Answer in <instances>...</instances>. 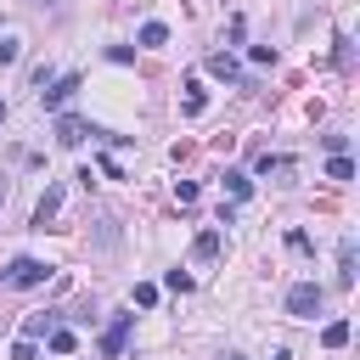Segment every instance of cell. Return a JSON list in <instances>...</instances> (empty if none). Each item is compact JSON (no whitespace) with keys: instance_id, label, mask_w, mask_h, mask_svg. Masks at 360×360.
<instances>
[{"instance_id":"8fae6325","label":"cell","mask_w":360,"mask_h":360,"mask_svg":"<svg viewBox=\"0 0 360 360\" xmlns=\"http://www.w3.org/2000/svg\"><path fill=\"white\" fill-rule=\"evenodd\" d=\"M225 191H231V197H248V191H253V180H248L242 169H225Z\"/></svg>"},{"instance_id":"44dd1931","label":"cell","mask_w":360,"mask_h":360,"mask_svg":"<svg viewBox=\"0 0 360 360\" xmlns=\"http://www.w3.org/2000/svg\"><path fill=\"white\" fill-rule=\"evenodd\" d=\"M45 326H51V315H28V326H22V338H39Z\"/></svg>"},{"instance_id":"9c48e42d","label":"cell","mask_w":360,"mask_h":360,"mask_svg":"<svg viewBox=\"0 0 360 360\" xmlns=\"http://www.w3.org/2000/svg\"><path fill=\"white\" fill-rule=\"evenodd\" d=\"M338 287H354V242L338 248Z\"/></svg>"},{"instance_id":"4fadbf2b","label":"cell","mask_w":360,"mask_h":360,"mask_svg":"<svg viewBox=\"0 0 360 360\" xmlns=\"http://www.w3.org/2000/svg\"><path fill=\"white\" fill-rule=\"evenodd\" d=\"M17 56H22V39H17V34H6V39H0V68H11Z\"/></svg>"},{"instance_id":"d4e9b609","label":"cell","mask_w":360,"mask_h":360,"mask_svg":"<svg viewBox=\"0 0 360 360\" xmlns=\"http://www.w3.org/2000/svg\"><path fill=\"white\" fill-rule=\"evenodd\" d=\"M0 118H6V101H0Z\"/></svg>"},{"instance_id":"ac0fdd59","label":"cell","mask_w":360,"mask_h":360,"mask_svg":"<svg viewBox=\"0 0 360 360\" xmlns=\"http://www.w3.org/2000/svg\"><path fill=\"white\" fill-rule=\"evenodd\" d=\"M259 174H287V158H259Z\"/></svg>"},{"instance_id":"2e32d148","label":"cell","mask_w":360,"mask_h":360,"mask_svg":"<svg viewBox=\"0 0 360 360\" xmlns=\"http://www.w3.org/2000/svg\"><path fill=\"white\" fill-rule=\"evenodd\" d=\"M186 90H191V96H186V112H191V118H197V112H202V107H208V96H202V90H197V84H186Z\"/></svg>"},{"instance_id":"ba28073f","label":"cell","mask_w":360,"mask_h":360,"mask_svg":"<svg viewBox=\"0 0 360 360\" xmlns=\"http://www.w3.org/2000/svg\"><path fill=\"white\" fill-rule=\"evenodd\" d=\"M191 259H197V264L219 259V231H197V242H191Z\"/></svg>"},{"instance_id":"6da1fadb","label":"cell","mask_w":360,"mask_h":360,"mask_svg":"<svg viewBox=\"0 0 360 360\" xmlns=\"http://www.w3.org/2000/svg\"><path fill=\"white\" fill-rule=\"evenodd\" d=\"M45 276H51V264H45V259H28V253H22V259H11V264L0 270V281H6V287H39Z\"/></svg>"},{"instance_id":"9a60e30c","label":"cell","mask_w":360,"mask_h":360,"mask_svg":"<svg viewBox=\"0 0 360 360\" xmlns=\"http://www.w3.org/2000/svg\"><path fill=\"white\" fill-rule=\"evenodd\" d=\"M11 360H39V349H34V338H17V343H11Z\"/></svg>"},{"instance_id":"d6986e66","label":"cell","mask_w":360,"mask_h":360,"mask_svg":"<svg viewBox=\"0 0 360 360\" xmlns=\"http://www.w3.org/2000/svg\"><path fill=\"white\" fill-rule=\"evenodd\" d=\"M174 197H180V208H191V202H197V186H191V180H180V186H174Z\"/></svg>"},{"instance_id":"7a4b0ae2","label":"cell","mask_w":360,"mask_h":360,"mask_svg":"<svg viewBox=\"0 0 360 360\" xmlns=\"http://www.w3.org/2000/svg\"><path fill=\"white\" fill-rule=\"evenodd\" d=\"M321 304H326V292H321L315 281H298V287L287 292V315H298V321H315Z\"/></svg>"},{"instance_id":"277c9868","label":"cell","mask_w":360,"mask_h":360,"mask_svg":"<svg viewBox=\"0 0 360 360\" xmlns=\"http://www.w3.org/2000/svg\"><path fill=\"white\" fill-rule=\"evenodd\" d=\"M129 326H135V315H112V321H107V332H101V354H124Z\"/></svg>"},{"instance_id":"7c38bea8","label":"cell","mask_w":360,"mask_h":360,"mask_svg":"<svg viewBox=\"0 0 360 360\" xmlns=\"http://www.w3.org/2000/svg\"><path fill=\"white\" fill-rule=\"evenodd\" d=\"M326 174H332V180H354V163H349L343 152H332V163H326Z\"/></svg>"},{"instance_id":"3957f363","label":"cell","mask_w":360,"mask_h":360,"mask_svg":"<svg viewBox=\"0 0 360 360\" xmlns=\"http://www.w3.org/2000/svg\"><path fill=\"white\" fill-rule=\"evenodd\" d=\"M73 90H79V73H62V79H51V84L39 90V107H45V112H56V107H68V101H73Z\"/></svg>"},{"instance_id":"ffe728a7","label":"cell","mask_w":360,"mask_h":360,"mask_svg":"<svg viewBox=\"0 0 360 360\" xmlns=\"http://www.w3.org/2000/svg\"><path fill=\"white\" fill-rule=\"evenodd\" d=\"M163 281H169V287H174V292H191V276H186V270H169V276H163Z\"/></svg>"},{"instance_id":"5b68a950","label":"cell","mask_w":360,"mask_h":360,"mask_svg":"<svg viewBox=\"0 0 360 360\" xmlns=\"http://www.w3.org/2000/svg\"><path fill=\"white\" fill-rule=\"evenodd\" d=\"M84 135H101V129H90V124H84V118H73V112H62V118H56V141H62V146H84Z\"/></svg>"},{"instance_id":"8992f818","label":"cell","mask_w":360,"mask_h":360,"mask_svg":"<svg viewBox=\"0 0 360 360\" xmlns=\"http://www.w3.org/2000/svg\"><path fill=\"white\" fill-rule=\"evenodd\" d=\"M56 208H62V186H45V197H39V208H34V231H45V225L56 219Z\"/></svg>"},{"instance_id":"5bb4252c","label":"cell","mask_w":360,"mask_h":360,"mask_svg":"<svg viewBox=\"0 0 360 360\" xmlns=\"http://www.w3.org/2000/svg\"><path fill=\"white\" fill-rule=\"evenodd\" d=\"M163 39H169L163 22H146V28H141V45H163Z\"/></svg>"},{"instance_id":"603a6c76","label":"cell","mask_w":360,"mask_h":360,"mask_svg":"<svg viewBox=\"0 0 360 360\" xmlns=\"http://www.w3.org/2000/svg\"><path fill=\"white\" fill-rule=\"evenodd\" d=\"M225 360H248V354H225Z\"/></svg>"},{"instance_id":"7402d4cb","label":"cell","mask_w":360,"mask_h":360,"mask_svg":"<svg viewBox=\"0 0 360 360\" xmlns=\"http://www.w3.org/2000/svg\"><path fill=\"white\" fill-rule=\"evenodd\" d=\"M6 197H11V180H6V174H0V208H6Z\"/></svg>"},{"instance_id":"30bf717a","label":"cell","mask_w":360,"mask_h":360,"mask_svg":"<svg viewBox=\"0 0 360 360\" xmlns=\"http://www.w3.org/2000/svg\"><path fill=\"white\" fill-rule=\"evenodd\" d=\"M321 343H326V349H343V343H349V321H326Z\"/></svg>"},{"instance_id":"cb8c5ba5","label":"cell","mask_w":360,"mask_h":360,"mask_svg":"<svg viewBox=\"0 0 360 360\" xmlns=\"http://www.w3.org/2000/svg\"><path fill=\"white\" fill-rule=\"evenodd\" d=\"M39 6H62V0H39Z\"/></svg>"},{"instance_id":"52a82bcc","label":"cell","mask_w":360,"mask_h":360,"mask_svg":"<svg viewBox=\"0 0 360 360\" xmlns=\"http://www.w3.org/2000/svg\"><path fill=\"white\" fill-rule=\"evenodd\" d=\"M208 73H214V79H231V84H242V68H236V56H225V51H214V56H208Z\"/></svg>"},{"instance_id":"e0dca14e","label":"cell","mask_w":360,"mask_h":360,"mask_svg":"<svg viewBox=\"0 0 360 360\" xmlns=\"http://www.w3.org/2000/svg\"><path fill=\"white\" fill-rule=\"evenodd\" d=\"M135 304H141V309H152V304H158V287H152V281H141V287H135Z\"/></svg>"}]
</instances>
